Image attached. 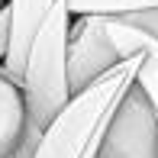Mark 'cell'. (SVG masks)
<instances>
[{
	"instance_id": "cell-1",
	"label": "cell",
	"mask_w": 158,
	"mask_h": 158,
	"mask_svg": "<svg viewBox=\"0 0 158 158\" xmlns=\"http://www.w3.org/2000/svg\"><path fill=\"white\" fill-rule=\"evenodd\" d=\"M145 55H132L90 87L71 94L64 110L42 132L35 158H100V145L119 103L139 81Z\"/></svg>"
},
{
	"instance_id": "cell-2",
	"label": "cell",
	"mask_w": 158,
	"mask_h": 158,
	"mask_svg": "<svg viewBox=\"0 0 158 158\" xmlns=\"http://www.w3.org/2000/svg\"><path fill=\"white\" fill-rule=\"evenodd\" d=\"M68 39H71V13L64 6V0H55L52 13L45 16V23H42V29L32 42L26 74H23L26 113H29V123L39 132H45L52 126V119L71 100Z\"/></svg>"
},
{
	"instance_id": "cell-3",
	"label": "cell",
	"mask_w": 158,
	"mask_h": 158,
	"mask_svg": "<svg viewBox=\"0 0 158 158\" xmlns=\"http://www.w3.org/2000/svg\"><path fill=\"white\" fill-rule=\"evenodd\" d=\"M100 158H158V113L139 81L110 119Z\"/></svg>"
},
{
	"instance_id": "cell-4",
	"label": "cell",
	"mask_w": 158,
	"mask_h": 158,
	"mask_svg": "<svg viewBox=\"0 0 158 158\" xmlns=\"http://www.w3.org/2000/svg\"><path fill=\"white\" fill-rule=\"evenodd\" d=\"M126 58L119 55L103 16L71 19V39H68V84H71V94L90 87L94 81L110 74Z\"/></svg>"
},
{
	"instance_id": "cell-5",
	"label": "cell",
	"mask_w": 158,
	"mask_h": 158,
	"mask_svg": "<svg viewBox=\"0 0 158 158\" xmlns=\"http://www.w3.org/2000/svg\"><path fill=\"white\" fill-rule=\"evenodd\" d=\"M103 19H106V29H110V35H113V42H116L123 58L145 55L142 71H139V87L148 94V100H152V106L158 113V39H152L142 29H132V26L119 23L116 16H103Z\"/></svg>"
},
{
	"instance_id": "cell-6",
	"label": "cell",
	"mask_w": 158,
	"mask_h": 158,
	"mask_svg": "<svg viewBox=\"0 0 158 158\" xmlns=\"http://www.w3.org/2000/svg\"><path fill=\"white\" fill-rule=\"evenodd\" d=\"M29 113H26L23 87L6 71H0V158H13L19 139L26 135Z\"/></svg>"
},
{
	"instance_id": "cell-7",
	"label": "cell",
	"mask_w": 158,
	"mask_h": 158,
	"mask_svg": "<svg viewBox=\"0 0 158 158\" xmlns=\"http://www.w3.org/2000/svg\"><path fill=\"white\" fill-rule=\"evenodd\" d=\"M71 19L77 16H126L132 10L158 6V0H64Z\"/></svg>"
},
{
	"instance_id": "cell-8",
	"label": "cell",
	"mask_w": 158,
	"mask_h": 158,
	"mask_svg": "<svg viewBox=\"0 0 158 158\" xmlns=\"http://www.w3.org/2000/svg\"><path fill=\"white\" fill-rule=\"evenodd\" d=\"M116 19H119V23H126V26H132V29L148 32L152 39H158V6H148V10H132V13L116 16Z\"/></svg>"
},
{
	"instance_id": "cell-9",
	"label": "cell",
	"mask_w": 158,
	"mask_h": 158,
	"mask_svg": "<svg viewBox=\"0 0 158 158\" xmlns=\"http://www.w3.org/2000/svg\"><path fill=\"white\" fill-rule=\"evenodd\" d=\"M10 29H13L10 0H0V64L6 61V52H10Z\"/></svg>"
}]
</instances>
